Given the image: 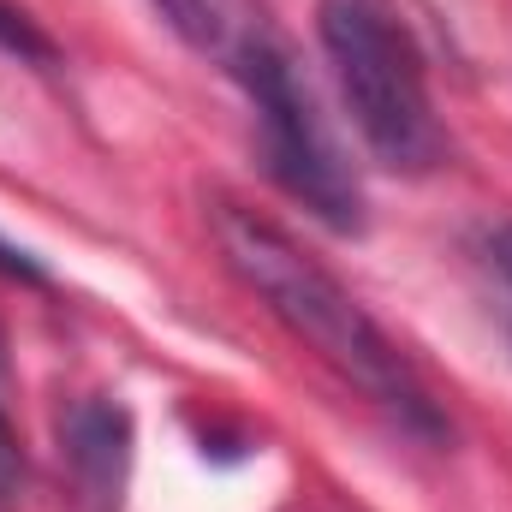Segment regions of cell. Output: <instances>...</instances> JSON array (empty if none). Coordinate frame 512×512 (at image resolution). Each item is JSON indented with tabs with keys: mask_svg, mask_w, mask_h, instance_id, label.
<instances>
[{
	"mask_svg": "<svg viewBox=\"0 0 512 512\" xmlns=\"http://www.w3.org/2000/svg\"><path fill=\"white\" fill-rule=\"evenodd\" d=\"M209 233L227 256V268L268 304V316L298 346H310L340 382H352L364 399H376L405 435L447 441V417H441L435 393L423 387L417 364L399 352V340L364 310V298L322 256L304 251L280 221L256 215L233 197L209 203Z\"/></svg>",
	"mask_w": 512,
	"mask_h": 512,
	"instance_id": "cell-1",
	"label": "cell"
},
{
	"mask_svg": "<svg viewBox=\"0 0 512 512\" xmlns=\"http://www.w3.org/2000/svg\"><path fill=\"white\" fill-rule=\"evenodd\" d=\"M316 42L370 161L423 179L447 161V126L429 96V66L393 0H316Z\"/></svg>",
	"mask_w": 512,
	"mask_h": 512,
	"instance_id": "cell-2",
	"label": "cell"
},
{
	"mask_svg": "<svg viewBox=\"0 0 512 512\" xmlns=\"http://www.w3.org/2000/svg\"><path fill=\"white\" fill-rule=\"evenodd\" d=\"M227 78H233V84L245 90V102H251L268 179H274L292 203H304L322 227L358 233V227H364V185H358V167H352L346 143L328 126L322 96H316L310 72L298 66V48L286 42V30L268 24L251 48L227 66Z\"/></svg>",
	"mask_w": 512,
	"mask_h": 512,
	"instance_id": "cell-3",
	"label": "cell"
},
{
	"mask_svg": "<svg viewBox=\"0 0 512 512\" xmlns=\"http://www.w3.org/2000/svg\"><path fill=\"white\" fill-rule=\"evenodd\" d=\"M60 453L78 477V489L108 507L120 501V483H126V459H131V417L126 405L114 399H78L60 423Z\"/></svg>",
	"mask_w": 512,
	"mask_h": 512,
	"instance_id": "cell-4",
	"label": "cell"
},
{
	"mask_svg": "<svg viewBox=\"0 0 512 512\" xmlns=\"http://www.w3.org/2000/svg\"><path fill=\"white\" fill-rule=\"evenodd\" d=\"M149 6L167 18V30H173L191 54L215 60L221 72L274 24V12H268L262 0H149Z\"/></svg>",
	"mask_w": 512,
	"mask_h": 512,
	"instance_id": "cell-5",
	"label": "cell"
},
{
	"mask_svg": "<svg viewBox=\"0 0 512 512\" xmlns=\"http://www.w3.org/2000/svg\"><path fill=\"white\" fill-rule=\"evenodd\" d=\"M0 54H12V60H24V66H54V60H60L54 36H48L30 12H18L12 0H0Z\"/></svg>",
	"mask_w": 512,
	"mask_h": 512,
	"instance_id": "cell-6",
	"label": "cell"
},
{
	"mask_svg": "<svg viewBox=\"0 0 512 512\" xmlns=\"http://www.w3.org/2000/svg\"><path fill=\"white\" fill-rule=\"evenodd\" d=\"M18 483H24V447H18V429L6 411V358H0V501H12Z\"/></svg>",
	"mask_w": 512,
	"mask_h": 512,
	"instance_id": "cell-7",
	"label": "cell"
},
{
	"mask_svg": "<svg viewBox=\"0 0 512 512\" xmlns=\"http://www.w3.org/2000/svg\"><path fill=\"white\" fill-rule=\"evenodd\" d=\"M0 274H6V280H24V286H48V280H54L42 256H30L24 245H12V239H0Z\"/></svg>",
	"mask_w": 512,
	"mask_h": 512,
	"instance_id": "cell-8",
	"label": "cell"
},
{
	"mask_svg": "<svg viewBox=\"0 0 512 512\" xmlns=\"http://www.w3.org/2000/svg\"><path fill=\"white\" fill-rule=\"evenodd\" d=\"M489 256H495V268H501V274L512 280V221H507V227H495V239H489Z\"/></svg>",
	"mask_w": 512,
	"mask_h": 512,
	"instance_id": "cell-9",
	"label": "cell"
}]
</instances>
